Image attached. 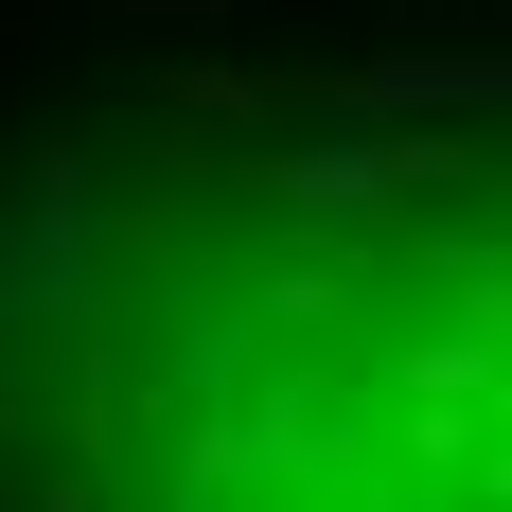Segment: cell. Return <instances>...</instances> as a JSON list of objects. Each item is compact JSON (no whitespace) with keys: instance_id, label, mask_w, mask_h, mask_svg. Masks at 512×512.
I'll use <instances>...</instances> for the list:
<instances>
[{"instance_id":"obj_1","label":"cell","mask_w":512,"mask_h":512,"mask_svg":"<svg viewBox=\"0 0 512 512\" xmlns=\"http://www.w3.org/2000/svg\"><path fill=\"white\" fill-rule=\"evenodd\" d=\"M53 512H495V212L460 159H265L89 301Z\"/></svg>"}]
</instances>
